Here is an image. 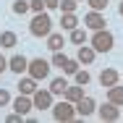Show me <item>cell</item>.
<instances>
[{"instance_id": "ac0fdd59", "label": "cell", "mask_w": 123, "mask_h": 123, "mask_svg": "<svg viewBox=\"0 0 123 123\" xmlns=\"http://www.w3.org/2000/svg\"><path fill=\"white\" fill-rule=\"evenodd\" d=\"M16 45H18V37H16V31H3V34H0V47L11 50V47H16Z\"/></svg>"}, {"instance_id": "ffe728a7", "label": "cell", "mask_w": 123, "mask_h": 123, "mask_svg": "<svg viewBox=\"0 0 123 123\" xmlns=\"http://www.w3.org/2000/svg\"><path fill=\"white\" fill-rule=\"evenodd\" d=\"M71 42H74V45H86V42H89V34H86V29L76 26L74 31H71Z\"/></svg>"}, {"instance_id": "603a6c76", "label": "cell", "mask_w": 123, "mask_h": 123, "mask_svg": "<svg viewBox=\"0 0 123 123\" xmlns=\"http://www.w3.org/2000/svg\"><path fill=\"white\" fill-rule=\"evenodd\" d=\"M79 66H81V63H79V58H68V63L63 66V74H66V76H74L76 71H79Z\"/></svg>"}, {"instance_id": "cb8c5ba5", "label": "cell", "mask_w": 123, "mask_h": 123, "mask_svg": "<svg viewBox=\"0 0 123 123\" xmlns=\"http://www.w3.org/2000/svg\"><path fill=\"white\" fill-rule=\"evenodd\" d=\"M76 5H79V0H60V13H76Z\"/></svg>"}, {"instance_id": "484cf974", "label": "cell", "mask_w": 123, "mask_h": 123, "mask_svg": "<svg viewBox=\"0 0 123 123\" xmlns=\"http://www.w3.org/2000/svg\"><path fill=\"white\" fill-rule=\"evenodd\" d=\"M86 3H89L92 11H102V13H105V8L110 5V0H86Z\"/></svg>"}, {"instance_id": "9c48e42d", "label": "cell", "mask_w": 123, "mask_h": 123, "mask_svg": "<svg viewBox=\"0 0 123 123\" xmlns=\"http://www.w3.org/2000/svg\"><path fill=\"white\" fill-rule=\"evenodd\" d=\"M115 84H121V74H118L115 68H102V74H99V86L110 89V86H115Z\"/></svg>"}, {"instance_id": "d4e9b609", "label": "cell", "mask_w": 123, "mask_h": 123, "mask_svg": "<svg viewBox=\"0 0 123 123\" xmlns=\"http://www.w3.org/2000/svg\"><path fill=\"white\" fill-rule=\"evenodd\" d=\"M74 79H76V84H81V86H86V84L92 81V76H89V71H81V68H79V71L74 74Z\"/></svg>"}, {"instance_id": "30bf717a", "label": "cell", "mask_w": 123, "mask_h": 123, "mask_svg": "<svg viewBox=\"0 0 123 123\" xmlns=\"http://www.w3.org/2000/svg\"><path fill=\"white\" fill-rule=\"evenodd\" d=\"M8 71H13L16 76H21L29 71V58L26 55H13L11 60H8Z\"/></svg>"}, {"instance_id": "8fae6325", "label": "cell", "mask_w": 123, "mask_h": 123, "mask_svg": "<svg viewBox=\"0 0 123 123\" xmlns=\"http://www.w3.org/2000/svg\"><path fill=\"white\" fill-rule=\"evenodd\" d=\"M76 58H79V63H81V66H92V63H94V58H97V50L92 47V45H79Z\"/></svg>"}, {"instance_id": "4316f807", "label": "cell", "mask_w": 123, "mask_h": 123, "mask_svg": "<svg viewBox=\"0 0 123 123\" xmlns=\"http://www.w3.org/2000/svg\"><path fill=\"white\" fill-rule=\"evenodd\" d=\"M29 11H31V13H42V11H47V8H45V0H29Z\"/></svg>"}, {"instance_id": "d6a6232c", "label": "cell", "mask_w": 123, "mask_h": 123, "mask_svg": "<svg viewBox=\"0 0 123 123\" xmlns=\"http://www.w3.org/2000/svg\"><path fill=\"white\" fill-rule=\"evenodd\" d=\"M79 3H86V0H79Z\"/></svg>"}, {"instance_id": "d6986e66", "label": "cell", "mask_w": 123, "mask_h": 123, "mask_svg": "<svg viewBox=\"0 0 123 123\" xmlns=\"http://www.w3.org/2000/svg\"><path fill=\"white\" fill-rule=\"evenodd\" d=\"M107 99L123 107V86H121V84H115V86H110V89H107Z\"/></svg>"}, {"instance_id": "3957f363", "label": "cell", "mask_w": 123, "mask_h": 123, "mask_svg": "<svg viewBox=\"0 0 123 123\" xmlns=\"http://www.w3.org/2000/svg\"><path fill=\"white\" fill-rule=\"evenodd\" d=\"M89 45L97 50V52H110V50H113V45H115V37H113L107 29H99V31H94V34H92Z\"/></svg>"}, {"instance_id": "f1b7e54d", "label": "cell", "mask_w": 123, "mask_h": 123, "mask_svg": "<svg viewBox=\"0 0 123 123\" xmlns=\"http://www.w3.org/2000/svg\"><path fill=\"white\" fill-rule=\"evenodd\" d=\"M5 105H11V94H8V89H0V107H5Z\"/></svg>"}, {"instance_id": "f546056e", "label": "cell", "mask_w": 123, "mask_h": 123, "mask_svg": "<svg viewBox=\"0 0 123 123\" xmlns=\"http://www.w3.org/2000/svg\"><path fill=\"white\" fill-rule=\"evenodd\" d=\"M45 8L47 11H58L60 8V0H45Z\"/></svg>"}, {"instance_id": "8992f818", "label": "cell", "mask_w": 123, "mask_h": 123, "mask_svg": "<svg viewBox=\"0 0 123 123\" xmlns=\"http://www.w3.org/2000/svg\"><path fill=\"white\" fill-rule=\"evenodd\" d=\"M97 113H99V118L102 121H107V123H113V121H118L121 118V105H115V102H105L102 107H97Z\"/></svg>"}, {"instance_id": "e0dca14e", "label": "cell", "mask_w": 123, "mask_h": 123, "mask_svg": "<svg viewBox=\"0 0 123 123\" xmlns=\"http://www.w3.org/2000/svg\"><path fill=\"white\" fill-rule=\"evenodd\" d=\"M63 97L68 99V102H79V99L84 97V86H81V84H76V86H68V89H66V94H63Z\"/></svg>"}, {"instance_id": "83f0119b", "label": "cell", "mask_w": 123, "mask_h": 123, "mask_svg": "<svg viewBox=\"0 0 123 123\" xmlns=\"http://www.w3.org/2000/svg\"><path fill=\"white\" fill-rule=\"evenodd\" d=\"M5 123H24V115H21V113H16V110H13V113H11V115H8V118H5Z\"/></svg>"}, {"instance_id": "7c38bea8", "label": "cell", "mask_w": 123, "mask_h": 123, "mask_svg": "<svg viewBox=\"0 0 123 123\" xmlns=\"http://www.w3.org/2000/svg\"><path fill=\"white\" fill-rule=\"evenodd\" d=\"M13 110L16 113H21V115H29V110H34V102H31V97L29 94H18V97L13 99Z\"/></svg>"}, {"instance_id": "52a82bcc", "label": "cell", "mask_w": 123, "mask_h": 123, "mask_svg": "<svg viewBox=\"0 0 123 123\" xmlns=\"http://www.w3.org/2000/svg\"><path fill=\"white\" fill-rule=\"evenodd\" d=\"M84 24L86 29H92V31H99V29H105V16H102V11H89L86 16H84Z\"/></svg>"}, {"instance_id": "ba28073f", "label": "cell", "mask_w": 123, "mask_h": 123, "mask_svg": "<svg viewBox=\"0 0 123 123\" xmlns=\"http://www.w3.org/2000/svg\"><path fill=\"white\" fill-rule=\"evenodd\" d=\"M76 113H79L81 118H89L92 113H97V102L89 97V94H84V97L76 102Z\"/></svg>"}, {"instance_id": "6da1fadb", "label": "cell", "mask_w": 123, "mask_h": 123, "mask_svg": "<svg viewBox=\"0 0 123 123\" xmlns=\"http://www.w3.org/2000/svg\"><path fill=\"white\" fill-rule=\"evenodd\" d=\"M29 34L31 37H45V39L52 34V16H50L47 11L34 13V18L29 21Z\"/></svg>"}, {"instance_id": "4fadbf2b", "label": "cell", "mask_w": 123, "mask_h": 123, "mask_svg": "<svg viewBox=\"0 0 123 123\" xmlns=\"http://www.w3.org/2000/svg\"><path fill=\"white\" fill-rule=\"evenodd\" d=\"M37 84H39V81H37L34 76H24V79L18 81V94H29V97H31V94L39 89Z\"/></svg>"}, {"instance_id": "7402d4cb", "label": "cell", "mask_w": 123, "mask_h": 123, "mask_svg": "<svg viewBox=\"0 0 123 123\" xmlns=\"http://www.w3.org/2000/svg\"><path fill=\"white\" fill-rule=\"evenodd\" d=\"M11 11H13L16 16H24V13H29V0H13Z\"/></svg>"}, {"instance_id": "277c9868", "label": "cell", "mask_w": 123, "mask_h": 123, "mask_svg": "<svg viewBox=\"0 0 123 123\" xmlns=\"http://www.w3.org/2000/svg\"><path fill=\"white\" fill-rule=\"evenodd\" d=\"M50 68H52V63L45 60V58H31V60H29V76H34L37 81L47 79V76H50Z\"/></svg>"}, {"instance_id": "1f68e13d", "label": "cell", "mask_w": 123, "mask_h": 123, "mask_svg": "<svg viewBox=\"0 0 123 123\" xmlns=\"http://www.w3.org/2000/svg\"><path fill=\"white\" fill-rule=\"evenodd\" d=\"M118 13H121V18H123V3H118Z\"/></svg>"}, {"instance_id": "9a60e30c", "label": "cell", "mask_w": 123, "mask_h": 123, "mask_svg": "<svg viewBox=\"0 0 123 123\" xmlns=\"http://www.w3.org/2000/svg\"><path fill=\"white\" fill-rule=\"evenodd\" d=\"M63 45H66V39H63V34H58V31H52L47 37V50H52V52H58V50H63Z\"/></svg>"}, {"instance_id": "5b68a950", "label": "cell", "mask_w": 123, "mask_h": 123, "mask_svg": "<svg viewBox=\"0 0 123 123\" xmlns=\"http://www.w3.org/2000/svg\"><path fill=\"white\" fill-rule=\"evenodd\" d=\"M31 102H34V107L37 110H50L55 102H52V92L50 89H37L34 94H31Z\"/></svg>"}, {"instance_id": "5bb4252c", "label": "cell", "mask_w": 123, "mask_h": 123, "mask_svg": "<svg viewBox=\"0 0 123 123\" xmlns=\"http://www.w3.org/2000/svg\"><path fill=\"white\" fill-rule=\"evenodd\" d=\"M66 89H68V81H66L63 76H58V79L50 81V92H52V97H63Z\"/></svg>"}, {"instance_id": "7a4b0ae2", "label": "cell", "mask_w": 123, "mask_h": 123, "mask_svg": "<svg viewBox=\"0 0 123 123\" xmlns=\"http://www.w3.org/2000/svg\"><path fill=\"white\" fill-rule=\"evenodd\" d=\"M50 113H52V118H55L58 123H68V121H74L76 115H79V113H76V105L68 102V99H60L58 105H52Z\"/></svg>"}, {"instance_id": "2e32d148", "label": "cell", "mask_w": 123, "mask_h": 123, "mask_svg": "<svg viewBox=\"0 0 123 123\" xmlns=\"http://www.w3.org/2000/svg\"><path fill=\"white\" fill-rule=\"evenodd\" d=\"M79 24H81V21L76 18V13H63V16H60V26H63L66 31H74Z\"/></svg>"}, {"instance_id": "44dd1931", "label": "cell", "mask_w": 123, "mask_h": 123, "mask_svg": "<svg viewBox=\"0 0 123 123\" xmlns=\"http://www.w3.org/2000/svg\"><path fill=\"white\" fill-rule=\"evenodd\" d=\"M50 63H52L55 68H60V71H63V66L68 63V55H66L63 50H58V52H52V60H50Z\"/></svg>"}, {"instance_id": "4dcf8cb0", "label": "cell", "mask_w": 123, "mask_h": 123, "mask_svg": "<svg viewBox=\"0 0 123 123\" xmlns=\"http://www.w3.org/2000/svg\"><path fill=\"white\" fill-rule=\"evenodd\" d=\"M3 71H8V60H5V55H0V74Z\"/></svg>"}]
</instances>
